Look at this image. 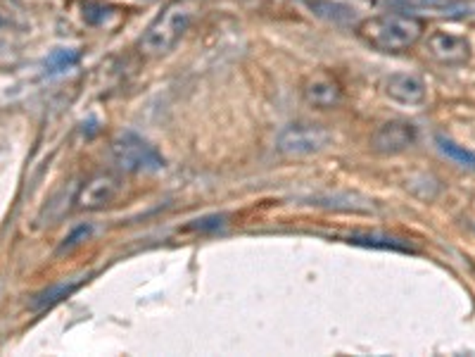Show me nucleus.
<instances>
[{
	"mask_svg": "<svg viewBox=\"0 0 475 357\" xmlns=\"http://www.w3.org/2000/svg\"><path fill=\"white\" fill-rule=\"evenodd\" d=\"M423 22L411 15H378L359 24V38L380 53H402L416 45Z\"/></svg>",
	"mask_w": 475,
	"mask_h": 357,
	"instance_id": "1",
	"label": "nucleus"
},
{
	"mask_svg": "<svg viewBox=\"0 0 475 357\" xmlns=\"http://www.w3.org/2000/svg\"><path fill=\"white\" fill-rule=\"evenodd\" d=\"M195 17V8L190 0H173L155 17L153 24L146 29L141 38V53L148 57L164 55L183 38L190 22Z\"/></svg>",
	"mask_w": 475,
	"mask_h": 357,
	"instance_id": "2",
	"label": "nucleus"
},
{
	"mask_svg": "<svg viewBox=\"0 0 475 357\" xmlns=\"http://www.w3.org/2000/svg\"><path fill=\"white\" fill-rule=\"evenodd\" d=\"M114 165L126 174H153L164 167V158L143 136L126 131L112 141Z\"/></svg>",
	"mask_w": 475,
	"mask_h": 357,
	"instance_id": "3",
	"label": "nucleus"
},
{
	"mask_svg": "<svg viewBox=\"0 0 475 357\" xmlns=\"http://www.w3.org/2000/svg\"><path fill=\"white\" fill-rule=\"evenodd\" d=\"M330 131L318 124H290L278 134L276 148L278 153L299 158V155L321 153L330 143Z\"/></svg>",
	"mask_w": 475,
	"mask_h": 357,
	"instance_id": "4",
	"label": "nucleus"
},
{
	"mask_svg": "<svg viewBox=\"0 0 475 357\" xmlns=\"http://www.w3.org/2000/svg\"><path fill=\"white\" fill-rule=\"evenodd\" d=\"M119 193H121V178L105 172V174H95L93 178H88L79 188L74 203H77V210L81 212H100L105 207L114 205Z\"/></svg>",
	"mask_w": 475,
	"mask_h": 357,
	"instance_id": "5",
	"label": "nucleus"
},
{
	"mask_svg": "<svg viewBox=\"0 0 475 357\" xmlns=\"http://www.w3.org/2000/svg\"><path fill=\"white\" fill-rule=\"evenodd\" d=\"M426 50L433 60L442 62L449 67H459L466 65L471 60V41L466 36L459 33H449V31H433L428 36Z\"/></svg>",
	"mask_w": 475,
	"mask_h": 357,
	"instance_id": "6",
	"label": "nucleus"
},
{
	"mask_svg": "<svg viewBox=\"0 0 475 357\" xmlns=\"http://www.w3.org/2000/svg\"><path fill=\"white\" fill-rule=\"evenodd\" d=\"M416 143V129L409 122H387L373 131L371 136V151L380 155H397L409 151Z\"/></svg>",
	"mask_w": 475,
	"mask_h": 357,
	"instance_id": "7",
	"label": "nucleus"
},
{
	"mask_svg": "<svg viewBox=\"0 0 475 357\" xmlns=\"http://www.w3.org/2000/svg\"><path fill=\"white\" fill-rule=\"evenodd\" d=\"M383 91L390 100L399 102V105H421L426 100V84H423L421 77L416 74H407V72H395L385 79Z\"/></svg>",
	"mask_w": 475,
	"mask_h": 357,
	"instance_id": "8",
	"label": "nucleus"
},
{
	"mask_svg": "<svg viewBox=\"0 0 475 357\" xmlns=\"http://www.w3.org/2000/svg\"><path fill=\"white\" fill-rule=\"evenodd\" d=\"M302 98L316 110H333L343 102V89L328 77H311L302 86Z\"/></svg>",
	"mask_w": 475,
	"mask_h": 357,
	"instance_id": "9",
	"label": "nucleus"
},
{
	"mask_svg": "<svg viewBox=\"0 0 475 357\" xmlns=\"http://www.w3.org/2000/svg\"><path fill=\"white\" fill-rule=\"evenodd\" d=\"M88 279H91V274H79V276H69V279L57 281V284L36 293V296L31 298V303H29V307H31L33 312H43V310H48V307H55L57 303H62L65 298L72 296V293H77Z\"/></svg>",
	"mask_w": 475,
	"mask_h": 357,
	"instance_id": "10",
	"label": "nucleus"
},
{
	"mask_svg": "<svg viewBox=\"0 0 475 357\" xmlns=\"http://www.w3.org/2000/svg\"><path fill=\"white\" fill-rule=\"evenodd\" d=\"M302 3L309 8L311 15L328 22V24L345 26L357 20V10L347 3H340V0H302Z\"/></svg>",
	"mask_w": 475,
	"mask_h": 357,
	"instance_id": "11",
	"label": "nucleus"
},
{
	"mask_svg": "<svg viewBox=\"0 0 475 357\" xmlns=\"http://www.w3.org/2000/svg\"><path fill=\"white\" fill-rule=\"evenodd\" d=\"M347 243L361 245V248H373V250H392V252H416L407 241L392 238L385 234H352Z\"/></svg>",
	"mask_w": 475,
	"mask_h": 357,
	"instance_id": "12",
	"label": "nucleus"
},
{
	"mask_svg": "<svg viewBox=\"0 0 475 357\" xmlns=\"http://www.w3.org/2000/svg\"><path fill=\"white\" fill-rule=\"evenodd\" d=\"M435 143H437L439 153H442L444 158H449L454 165L466 167V169H475V153L468 151L466 146H459V143H454L447 136H437Z\"/></svg>",
	"mask_w": 475,
	"mask_h": 357,
	"instance_id": "13",
	"label": "nucleus"
},
{
	"mask_svg": "<svg viewBox=\"0 0 475 357\" xmlns=\"http://www.w3.org/2000/svg\"><path fill=\"white\" fill-rule=\"evenodd\" d=\"M79 62V53L77 50H67V48H57L48 55L45 60V72L53 77V74H62L67 69H72Z\"/></svg>",
	"mask_w": 475,
	"mask_h": 357,
	"instance_id": "14",
	"label": "nucleus"
},
{
	"mask_svg": "<svg viewBox=\"0 0 475 357\" xmlns=\"http://www.w3.org/2000/svg\"><path fill=\"white\" fill-rule=\"evenodd\" d=\"M419 5H426V8H430L433 13L437 15H466V5L463 3H454V0H419Z\"/></svg>",
	"mask_w": 475,
	"mask_h": 357,
	"instance_id": "15",
	"label": "nucleus"
},
{
	"mask_svg": "<svg viewBox=\"0 0 475 357\" xmlns=\"http://www.w3.org/2000/svg\"><path fill=\"white\" fill-rule=\"evenodd\" d=\"M226 224V215H212V217H202L198 224H193V229H200V231H207V229H219Z\"/></svg>",
	"mask_w": 475,
	"mask_h": 357,
	"instance_id": "16",
	"label": "nucleus"
},
{
	"mask_svg": "<svg viewBox=\"0 0 475 357\" xmlns=\"http://www.w3.org/2000/svg\"><path fill=\"white\" fill-rule=\"evenodd\" d=\"M88 234H91V229H84V227H81L77 234H74V236H69V238H67V243L62 245V248H72L74 243H79V238H81V236H88Z\"/></svg>",
	"mask_w": 475,
	"mask_h": 357,
	"instance_id": "17",
	"label": "nucleus"
}]
</instances>
